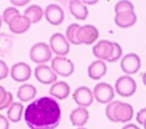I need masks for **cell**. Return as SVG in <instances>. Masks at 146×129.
<instances>
[{
    "label": "cell",
    "mask_w": 146,
    "mask_h": 129,
    "mask_svg": "<svg viewBox=\"0 0 146 129\" xmlns=\"http://www.w3.org/2000/svg\"><path fill=\"white\" fill-rule=\"evenodd\" d=\"M24 118L31 129H55L61 119L60 108L55 99L42 97L27 106Z\"/></svg>",
    "instance_id": "1"
},
{
    "label": "cell",
    "mask_w": 146,
    "mask_h": 129,
    "mask_svg": "<svg viewBox=\"0 0 146 129\" xmlns=\"http://www.w3.org/2000/svg\"><path fill=\"white\" fill-rule=\"evenodd\" d=\"M94 56L108 62H115L122 55V49L116 42H111L107 40L99 41L92 47Z\"/></svg>",
    "instance_id": "2"
},
{
    "label": "cell",
    "mask_w": 146,
    "mask_h": 129,
    "mask_svg": "<svg viewBox=\"0 0 146 129\" xmlns=\"http://www.w3.org/2000/svg\"><path fill=\"white\" fill-rule=\"evenodd\" d=\"M106 114L108 119L112 122L125 123L132 119L133 109L128 103L115 101L107 106Z\"/></svg>",
    "instance_id": "3"
},
{
    "label": "cell",
    "mask_w": 146,
    "mask_h": 129,
    "mask_svg": "<svg viewBox=\"0 0 146 129\" xmlns=\"http://www.w3.org/2000/svg\"><path fill=\"white\" fill-rule=\"evenodd\" d=\"M133 10V5L130 1L118 2L115 7V23L121 28H128L133 26L137 20V16Z\"/></svg>",
    "instance_id": "4"
},
{
    "label": "cell",
    "mask_w": 146,
    "mask_h": 129,
    "mask_svg": "<svg viewBox=\"0 0 146 129\" xmlns=\"http://www.w3.org/2000/svg\"><path fill=\"white\" fill-rule=\"evenodd\" d=\"M52 56L48 45L43 42L35 44L31 48L30 56L31 60L35 63H44L48 61Z\"/></svg>",
    "instance_id": "5"
},
{
    "label": "cell",
    "mask_w": 146,
    "mask_h": 129,
    "mask_svg": "<svg viewBox=\"0 0 146 129\" xmlns=\"http://www.w3.org/2000/svg\"><path fill=\"white\" fill-rule=\"evenodd\" d=\"M115 86L117 93L125 97L132 95L136 90V82L132 77L128 76H123L118 78Z\"/></svg>",
    "instance_id": "6"
},
{
    "label": "cell",
    "mask_w": 146,
    "mask_h": 129,
    "mask_svg": "<svg viewBox=\"0 0 146 129\" xmlns=\"http://www.w3.org/2000/svg\"><path fill=\"white\" fill-rule=\"evenodd\" d=\"M51 68L57 74L63 77L70 76L74 70L73 63L64 57H55L51 61Z\"/></svg>",
    "instance_id": "7"
},
{
    "label": "cell",
    "mask_w": 146,
    "mask_h": 129,
    "mask_svg": "<svg viewBox=\"0 0 146 129\" xmlns=\"http://www.w3.org/2000/svg\"><path fill=\"white\" fill-rule=\"evenodd\" d=\"M94 94L98 102L106 103L111 101L115 96L111 85L105 82L97 84L94 89Z\"/></svg>",
    "instance_id": "8"
},
{
    "label": "cell",
    "mask_w": 146,
    "mask_h": 129,
    "mask_svg": "<svg viewBox=\"0 0 146 129\" xmlns=\"http://www.w3.org/2000/svg\"><path fill=\"white\" fill-rule=\"evenodd\" d=\"M99 37L98 29L91 24H86L80 27L77 32V39L80 43L91 44Z\"/></svg>",
    "instance_id": "9"
},
{
    "label": "cell",
    "mask_w": 146,
    "mask_h": 129,
    "mask_svg": "<svg viewBox=\"0 0 146 129\" xmlns=\"http://www.w3.org/2000/svg\"><path fill=\"white\" fill-rule=\"evenodd\" d=\"M50 44L52 51L58 55H66L70 51V44L63 35L56 32L50 39Z\"/></svg>",
    "instance_id": "10"
},
{
    "label": "cell",
    "mask_w": 146,
    "mask_h": 129,
    "mask_svg": "<svg viewBox=\"0 0 146 129\" xmlns=\"http://www.w3.org/2000/svg\"><path fill=\"white\" fill-rule=\"evenodd\" d=\"M122 70L127 74L137 73L141 66V60L139 56L135 53L125 55L120 63Z\"/></svg>",
    "instance_id": "11"
},
{
    "label": "cell",
    "mask_w": 146,
    "mask_h": 129,
    "mask_svg": "<svg viewBox=\"0 0 146 129\" xmlns=\"http://www.w3.org/2000/svg\"><path fill=\"white\" fill-rule=\"evenodd\" d=\"M31 74V69L29 65L23 62L15 64L11 67V77L17 82L28 80Z\"/></svg>",
    "instance_id": "12"
},
{
    "label": "cell",
    "mask_w": 146,
    "mask_h": 129,
    "mask_svg": "<svg viewBox=\"0 0 146 129\" xmlns=\"http://www.w3.org/2000/svg\"><path fill=\"white\" fill-rule=\"evenodd\" d=\"M34 76L42 84L48 85L55 82L57 76L51 68L46 65H39L35 68Z\"/></svg>",
    "instance_id": "13"
},
{
    "label": "cell",
    "mask_w": 146,
    "mask_h": 129,
    "mask_svg": "<svg viewBox=\"0 0 146 129\" xmlns=\"http://www.w3.org/2000/svg\"><path fill=\"white\" fill-rule=\"evenodd\" d=\"M45 18L50 24L58 26L64 20V12L62 9L56 4L48 5L44 11Z\"/></svg>",
    "instance_id": "14"
},
{
    "label": "cell",
    "mask_w": 146,
    "mask_h": 129,
    "mask_svg": "<svg viewBox=\"0 0 146 129\" xmlns=\"http://www.w3.org/2000/svg\"><path fill=\"white\" fill-rule=\"evenodd\" d=\"M73 98L78 105L87 107L93 102V95L91 90L86 86L78 88L72 95Z\"/></svg>",
    "instance_id": "15"
},
{
    "label": "cell",
    "mask_w": 146,
    "mask_h": 129,
    "mask_svg": "<svg viewBox=\"0 0 146 129\" xmlns=\"http://www.w3.org/2000/svg\"><path fill=\"white\" fill-rule=\"evenodd\" d=\"M8 24L11 32L15 34H22L29 28L30 23L24 15L19 14L14 17Z\"/></svg>",
    "instance_id": "16"
},
{
    "label": "cell",
    "mask_w": 146,
    "mask_h": 129,
    "mask_svg": "<svg viewBox=\"0 0 146 129\" xmlns=\"http://www.w3.org/2000/svg\"><path fill=\"white\" fill-rule=\"evenodd\" d=\"M107 66L104 62L101 60L93 61L88 68V76L94 80H98L105 75Z\"/></svg>",
    "instance_id": "17"
},
{
    "label": "cell",
    "mask_w": 146,
    "mask_h": 129,
    "mask_svg": "<svg viewBox=\"0 0 146 129\" xmlns=\"http://www.w3.org/2000/svg\"><path fill=\"white\" fill-rule=\"evenodd\" d=\"M70 93L69 85L64 81H59L54 84L50 89V95L56 97L59 99L66 98Z\"/></svg>",
    "instance_id": "18"
},
{
    "label": "cell",
    "mask_w": 146,
    "mask_h": 129,
    "mask_svg": "<svg viewBox=\"0 0 146 129\" xmlns=\"http://www.w3.org/2000/svg\"><path fill=\"white\" fill-rule=\"evenodd\" d=\"M89 118L88 111L83 107H78L72 111L70 118L72 124L75 126H82L86 123Z\"/></svg>",
    "instance_id": "19"
},
{
    "label": "cell",
    "mask_w": 146,
    "mask_h": 129,
    "mask_svg": "<svg viewBox=\"0 0 146 129\" xmlns=\"http://www.w3.org/2000/svg\"><path fill=\"white\" fill-rule=\"evenodd\" d=\"M69 9L75 18L79 20H85L88 14L87 7L79 1H71L70 3Z\"/></svg>",
    "instance_id": "20"
},
{
    "label": "cell",
    "mask_w": 146,
    "mask_h": 129,
    "mask_svg": "<svg viewBox=\"0 0 146 129\" xmlns=\"http://www.w3.org/2000/svg\"><path fill=\"white\" fill-rule=\"evenodd\" d=\"M36 94V89L31 84H23L17 91V97L22 102H27L33 99Z\"/></svg>",
    "instance_id": "21"
},
{
    "label": "cell",
    "mask_w": 146,
    "mask_h": 129,
    "mask_svg": "<svg viewBox=\"0 0 146 129\" xmlns=\"http://www.w3.org/2000/svg\"><path fill=\"white\" fill-rule=\"evenodd\" d=\"M24 16L29 20L30 23H35L42 18L43 10L40 6L33 5L25 10Z\"/></svg>",
    "instance_id": "22"
},
{
    "label": "cell",
    "mask_w": 146,
    "mask_h": 129,
    "mask_svg": "<svg viewBox=\"0 0 146 129\" xmlns=\"http://www.w3.org/2000/svg\"><path fill=\"white\" fill-rule=\"evenodd\" d=\"M23 110V106L19 102L13 103L7 111L9 119L13 122H18L21 120Z\"/></svg>",
    "instance_id": "23"
},
{
    "label": "cell",
    "mask_w": 146,
    "mask_h": 129,
    "mask_svg": "<svg viewBox=\"0 0 146 129\" xmlns=\"http://www.w3.org/2000/svg\"><path fill=\"white\" fill-rule=\"evenodd\" d=\"M80 25L76 23H72L70 24L66 30V36L68 40L74 44L78 45L81 43L77 39V32L80 28Z\"/></svg>",
    "instance_id": "24"
},
{
    "label": "cell",
    "mask_w": 146,
    "mask_h": 129,
    "mask_svg": "<svg viewBox=\"0 0 146 129\" xmlns=\"http://www.w3.org/2000/svg\"><path fill=\"white\" fill-rule=\"evenodd\" d=\"M13 95L9 91H6L5 88L0 86V110L8 107L12 103Z\"/></svg>",
    "instance_id": "25"
},
{
    "label": "cell",
    "mask_w": 146,
    "mask_h": 129,
    "mask_svg": "<svg viewBox=\"0 0 146 129\" xmlns=\"http://www.w3.org/2000/svg\"><path fill=\"white\" fill-rule=\"evenodd\" d=\"M19 14H20L19 12L17 9L10 7L4 10L3 13V19L5 23L8 24L14 17Z\"/></svg>",
    "instance_id": "26"
},
{
    "label": "cell",
    "mask_w": 146,
    "mask_h": 129,
    "mask_svg": "<svg viewBox=\"0 0 146 129\" xmlns=\"http://www.w3.org/2000/svg\"><path fill=\"white\" fill-rule=\"evenodd\" d=\"M9 72V68L6 63L0 60V80L7 77Z\"/></svg>",
    "instance_id": "27"
},
{
    "label": "cell",
    "mask_w": 146,
    "mask_h": 129,
    "mask_svg": "<svg viewBox=\"0 0 146 129\" xmlns=\"http://www.w3.org/2000/svg\"><path fill=\"white\" fill-rule=\"evenodd\" d=\"M145 115H146V110L145 109H143L140 110L136 115V119L137 122L142 125H144L145 124Z\"/></svg>",
    "instance_id": "28"
},
{
    "label": "cell",
    "mask_w": 146,
    "mask_h": 129,
    "mask_svg": "<svg viewBox=\"0 0 146 129\" xmlns=\"http://www.w3.org/2000/svg\"><path fill=\"white\" fill-rule=\"evenodd\" d=\"M9 123L7 119L2 115L0 114V129H9Z\"/></svg>",
    "instance_id": "29"
},
{
    "label": "cell",
    "mask_w": 146,
    "mask_h": 129,
    "mask_svg": "<svg viewBox=\"0 0 146 129\" xmlns=\"http://www.w3.org/2000/svg\"><path fill=\"white\" fill-rule=\"evenodd\" d=\"M122 129H140L139 127L133 123H130L125 125L122 128Z\"/></svg>",
    "instance_id": "30"
},
{
    "label": "cell",
    "mask_w": 146,
    "mask_h": 129,
    "mask_svg": "<svg viewBox=\"0 0 146 129\" xmlns=\"http://www.w3.org/2000/svg\"><path fill=\"white\" fill-rule=\"evenodd\" d=\"M1 23H2V22H1V16H0V27L1 26Z\"/></svg>",
    "instance_id": "31"
},
{
    "label": "cell",
    "mask_w": 146,
    "mask_h": 129,
    "mask_svg": "<svg viewBox=\"0 0 146 129\" xmlns=\"http://www.w3.org/2000/svg\"><path fill=\"white\" fill-rule=\"evenodd\" d=\"M78 129H86L84 128H78Z\"/></svg>",
    "instance_id": "32"
}]
</instances>
